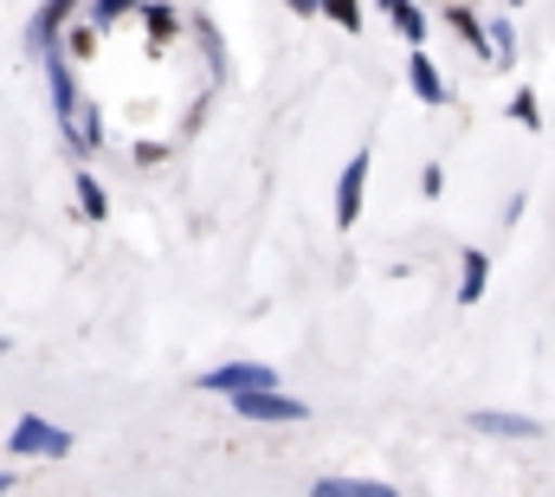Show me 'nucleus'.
I'll return each mask as SVG.
<instances>
[{
  "mask_svg": "<svg viewBox=\"0 0 555 497\" xmlns=\"http://www.w3.org/2000/svg\"><path fill=\"white\" fill-rule=\"evenodd\" d=\"M7 453H13V459H65V453H72V433L52 426V420H39V413H26V420L13 426Z\"/></svg>",
  "mask_w": 555,
  "mask_h": 497,
  "instance_id": "obj_1",
  "label": "nucleus"
},
{
  "mask_svg": "<svg viewBox=\"0 0 555 497\" xmlns=\"http://www.w3.org/2000/svg\"><path fill=\"white\" fill-rule=\"evenodd\" d=\"M233 413H240V420H304L310 407L291 400V394H278V381H272V387H246V394H233Z\"/></svg>",
  "mask_w": 555,
  "mask_h": 497,
  "instance_id": "obj_2",
  "label": "nucleus"
},
{
  "mask_svg": "<svg viewBox=\"0 0 555 497\" xmlns=\"http://www.w3.org/2000/svg\"><path fill=\"white\" fill-rule=\"evenodd\" d=\"M278 374L266 362H227V369H207L201 374V387L207 394H246V387H272Z\"/></svg>",
  "mask_w": 555,
  "mask_h": 497,
  "instance_id": "obj_3",
  "label": "nucleus"
},
{
  "mask_svg": "<svg viewBox=\"0 0 555 497\" xmlns=\"http://www.w3.org/2000/svg\"><path fill=\"white\" fill-rule=\"evenodd\" d=\"M362 194H369V149H356V162H349L343 181H336V227H356Z\"/></svg>",
  "mask_w": 555,
  "mask_h": 497,
  "instance_id": "obj_4",
  "label": "nucleus"
},
{
  "mask_svg": "<svg viewBox=\"0 0 555 497\" xmlns=\"http://www.w3.org/2000/svg\"><path fill=\"white\" fill-rule=\"evenodd\" d=\"M408 78H414L420 104H446V85H439V72H433V59H426V52H408Z\"/></svg>",
  "mask_w": 555,
  "mask_h": 497,
  "instance_id": "obj_5",
  "label": "nucleus"
},
{
  "mask_svg": "<svg viewBox=\"0 0 555 497\" xmlns=\"http://www.w3.org/2000/svg\"><path fill=\"white\" fill-rule=\"evenodd\" d=\"M472 426L478 433H504V439H530L537 433V420H517V413H472Z\"/></svg>",
  "mask_w": 555,
  "mask_h": 497,
  "instance_id": "obj_6",
  "label": "nucleus"
},
{
  "mask_svg": "<svg viewBox=\"0 0 555 497\" xmlns=\"http://www.w3.org/2000/svg\"><path fill=\"white\" fill-rule=\"evenodd\" d=\"M317 492L323 497H388V485H375V479H317Z\"/></svg>",
  "mask_w": 555,
  "mask_h": 497,
  "instance_id": "obj_7",
  "label": "nucleus"
},
{
  "mask_svg": "<svg viewBox=\"0 0 555 497\" xmlns=\"http://www.w3.org/2000/svg\"><path fill=\"white\" fill-rule=\"evenodd\" d=\"M485 291V252H465V284H459V304H478Z\"/></svg>",
  "mask_w": 555,
  "mask_h": 497,
  "instance_id": "obj_8",
  "label": "nucleus"
},
{
  "mask_svg": "<svg viewBox=\"0 0 555 497\" xmlns=\"http://www.w3.org/2000/svg\"><path fill=\"white\" fill-rule=\"evenodd\" d=\"M388 13H395V26H401V33H408V39H426V20H420V7H408V0H388Z\"/></svg>",
  "mask_w": 555,
  "mask_h": 497,
  "instance_id": "obj_9",
  "label": "nucleus"
},
{
  "mask_svg": "<svg viewBox=\"0 0 555 497\" xmlns=\"http://www.w3.org/2000/svg\"><path fill=\"white\" fill-rule=\"evenodd\" d=\"M323 13H330L343 33H362V0H323Z\"/></svg>",
  "mask_w": 555,
  "mask_h": 497,
  "instance_id": "obj_10",
  "label": "nucleus"
},
{
  "mask_svg": "<svg viewBox=\"0 0 555 497\" xmlns=\"http://www.w3.org/2000/svg\"><path fill=\"white\" fill-rule=\"evenodd\" d=\"M78 201H85V214H91V220H104V214H111V201H104V188H98L91 175H78Z\"/></svg>",
  "mask_w": 555,
  "mask_h": 497,
  "instance_id": "obj_11",
  "label": "nucleus"
},
{
  "mask_svg": "<svg viewBox=\"0 0 555 497\" xmlns=\"http://www.w3.org/2000/svg\"><path fill=\"white\" fill-rule=\"evenodd\" d=\"M446 20H452V26H459V33H465V39H472V46H485V33H478V20H472V13H465V7H452V13H446Z\"/></svg>",
  "mask_w": 555,
  "mask_h": 497,
  "instance_id": "obj_12",
  "label": "nucleus"
},
{
  "mask_svg": "<svg viewBox=\"0 0 555 497\" xmlns=\"http://www.w3.org/2000/svg\"><path fill=\"white\" fill-rule=\"evenodd\" d=\"M72 52H78V59H91V52H98V33H91V26H78V33H72Z\"/></svg>",
  "mask_w": 555,
  "mask_h": 497,
  "instance_id": "obj_13",
  "label": "nucleus"
},
{
  "mask_svg": "<svg viewBox=\"0 0 555 497\" xmlns=\"http://www.w3.org/2000/svg\"><path fill=\"white\" fill-rule=\"evenodd\" d=\"M291 13H323V0H291Z\"/></svg>",
  "mask_w": 555,
  "mask_h": 497,
  "instance_id": "obj_14",
  "label": "nucleus"
},
{
  "mask_svg": "<svg viewBox=\"0 0 555 497\" xmlns=\"http://www.w3.org/2000/svg\"><path fill=\"white\" fill-rule=\"evenodd\" d=\"M7 485H13V479H7V472H0V492H7Z\"/></svg>",
  "mask_w": 555,
  "mask_h": 497,
  "instance_id": "obj_15",
  "label": "nucleus"
},
{
  "mask_svg": "<svg viewBox=\"0 0 555 497\" xmlns=\"http://www.w3.org/2000/svg\"><path fill=\"white\" fill-rule=\"evenodd\" d=\"M0 356H7V336H0Z\"/></svg>",
  "mask_w": 555,
  "mask_h": 497,
  "instance_id": "obj_16",
  "label": "nucleus"
}]
</instances>
